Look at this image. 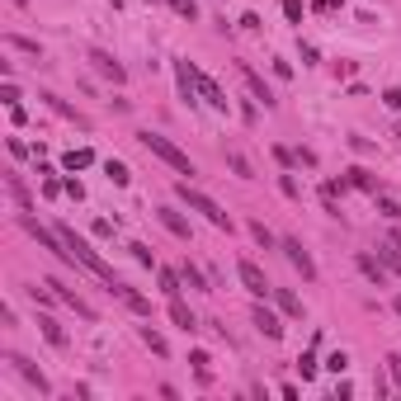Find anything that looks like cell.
<instances>
[{
    "mask_svg": "<svg viewBox=\"0 0 401 401\" xmlns=\"http://www.w3.org/2000/svg\"><path fill=\"white\" fill-rule=\"evenodd\" d=\"M57 232H62V241H66V250L76 255V265H85L90 274H95V279H104L109 288L118 283V279H113V269L104 265V255H100V250H90V241H85V236H76V232H71L66 222H57Z\"/></svg>",
    "mask_w": 401,
    "mask_h": 401,
    "instance_id": "6da1fadb",
    "label": "cell"
},
{
    "mask_svg": "<svg viewBox=\"0 0 401 401\" xmlns=\"http://www.w3.org/2000/svg\"><path fill=\"white\" fill-rule=\"evenodd\" d=\"M137 137H142V147H147V151H151V156H160V160H165V165H170V170H175V175H189V180H194V175H198V170H194V160H189L185 151H180V147H175V142H170V137L151 133V128H147V133H137Z\"/></svg>",
    "mask_w": 401,
    "mask_h": 401,
    "instance_id": "7a4b0ae2",
    "label": "cell"
},
{
    "mask_svg": "<svg viewBox=\"0 0 401 401\" xmlns=\"http://www.w3.org/2000/svg\"><path fill=\"white\" fill-rule=\"evenodd\" d=\"M175 194H180V203H189L194 213H203V217H208V222H213L217 232H232V217L222 213V208H217V203L208 198V194H198V189L189 185V180H180V185H175Z\"/></svg>",
    "mask_w": 401,
    "mask_h": 401,
    "instance_id": "3957f363",
    "label": "cell"
},
{
    "mask_svg": "<svg viewBox=\"0 0 401 401\" xmlns=\"http://www.w3.org/2000/svg\"><path fill=\"white\" fill-rule=\"evenodd\" d=\"M236 274H241V283H245V293H250V297H269V293H274V283L265 279V269L255 265V260H236Z\"/></svg>",
    "mask_w": 401,
    "mask_h": 401,
    "instance_id": "277c9868",
    "label": "cell"
},
{
    "mask_svg": "<svg viewBox=\"0 0 401 401\" xmlns=\"http://www.w3.org/2000/svg\"><path fill=\"white\" fill-rule=\"evenodd\" d=\"M279 250H283V255H288V265H293L297 274H302V279H307V283H312V279H317V265H312V255H307V250H302V241L283 236V241H279Z\"/></svg>",
    "mask_w": 401,
    "mask_h": 401,
    "instance_id": "5b68a950",
    "label": "cell"
},
{
    "mask_svg": "<svg viewBox=\"0 0 401 401\" xmlns=\"http://www.w3.org/2000/svg\"><path fill=\"white\" fill-rule=\"evenodd\" d=\"M175 85H180V100H185L189 109L198 104V71H194L189 62H175Z\"/></svg>",
    "mask_w": 401,
    "mask_h": 401,
    "instance_id": "8992f818",
    "label": "cell"
},
{
    "mask_svg": "<svg viewBox=\"0 0 401 401\" xmlns=\"http://www.w3.org/2000/svg\"><path fill=\"white\" fill-rule=\"evenodd\" d=\"M198 100H203L208 109H217V113H227V95H222V85H217L213 76H203V71H198Z\"/></svg>",
    "mask_w": 401,
    "mask_h": 401,
    "instance_id": "52a82bcc",
    "label": "cell"
},
{
    "mask_svg": "<svg viewBox=\"0 0 401 401\" xmlns=\"http://www.w3.org/2000/svg\"><path fill=\"white\" fill-rule=\"evenodd\" d=\"M109 293H118V302H123L128 312H137V317H151V302H147V297L137 293V288H128V283H113Z\"/></svg>",
    "mask_w": 401,
    "mask_h": 401,
    "instance_id": "ba28073f",
    "label": "cell"
},
{
    "mask_svg": "<svg viewBox=\"0 0 401 401\" xmlns=\"http://www.w3.org/2000/svg\"><path fill=\"white\" fill-rule=\"evenodd\" d=\"M250 321H255V326H260V335H269V340H279V335H283V321L274 317V312H269L265 302H260V307H255V312H250Z\"/></svg>",
    "mask_w": 401,
    "mask_h": 401,
    "instance_id": "9c48e42d",
    "label": "cell"
},
{
    "mask_svg": "<svg viewBox=\"0 0 401 401\" xmlns=\"http://www.w3.org/2000/svg\"><path fill=\"white\" fill-rule=\"evenodd\" d=\"M90 62H95V71H100V76H109L113 85H123V76H128V71H123V66H118V62H113L109 53H100V48L90 53Z\"/></svg>",
    "mask_w": 401,
    "mask_h": 401,
    "instance_id": "30bf717a",
    "label": "cell"
},
{
    "mask_svg": "<svg viewBox=\"0 0 401 401\" xmlns=\"http://www.w3.org/2000/svg\"><path fill=\"white\" fill-rule=\"evenodd\" d=\"M5 359H10V364H15V369H19V373H24L28 382H33V387H38V392H43V397H48V392H53V387H48V377L38 373V369H33V364H28V359H19V354H5Z\"/></svg>",
    "mask_w": 401,
    "mask_h": 401,
    "instance_id": "8fae6325",
    "label": "cell"
},
{
    "mask_svg": "<svg viewBox=\"0 0 401 401\" xmlns=\"http://www.w3.org/2000/svg\"><path fill=\"white\" fill-rule=\"evenodd\" d=\"M170 321H175L180 330H189V335L198 330V321H194V312H189V307H185V302H180V297H170Z\"/></svg>",
    "mask_w": 401,
    "mask_h": 401,
    "instance_id": "7c38bea8",
    "label": "cell"
},
{
    "mask_svg": "<svg viewBox=\"0 0 401 401\" xmlns=\"http://www.w3.org/2000/svg\"><path fill=\"white\" fill-rule=\"evenodd\" d=\"M156 279H160V293L165 297H180V288H185V274L180 269H156Z\"/></svg>",
    "mask_w": 401,
    "mask_h": 401,
    "instance_id": "4fadbf2b",
    "label": "cell"
},
{
    "mask_svg": "<svg viewBox=\"0 0 401 401\" xmlns=\"http://www.w3.org/2000/svg\"><path fill=\"white\" fill-rule=\"evenodd\" d=\"M274 302H279V312H283V317H302V302H297L293 288H274Z\"/></svg>",
    "mask_w": 401,
    "mask_h": 401,
    "instance_id": "5bb4252c",
    "label": "cell"
},
{
    "mask_svg": "<svg viewBox=\"0 0 401 401\" xmlns=\"http://www.w3.org/2000/svg\"><path fill=\"white\" fill-rule=\"evenodd\" d=\"M180 274H185L189 288H198V293H213V283L203 279V269H198V265H189V260H185V265H180Z\"/></svg>",
    "mask_w": 401,
    "mask_h": 401,
    "instance_id": "9a60e30c",
    "label": "cell"
},
{
    "mask_svg": "<svg viewBox=\"0 0 401 401\" xmlns=\"http://www.w3.org/2000/svg\"><path fill=\"white\" fill-rule=\"evenodd\" d=\"M345 180H349L354 189H364V194H377V180L369 175V170H359V165H349V170H345Z\"/></svg>",
    "mask_w": 401,
    "mask_h": 401,
    "instance_id": "2e32d148",
    "label": "cell"
},
{
    "mask_svg": "<svg viewBox=\"0 0 401 401\" xmlns=\"http://www.w3.org/2000/svg\"><path fill=\"white\" fill-rule=\"evenodd\" d=\"M359 269H364V274H369V279H373L377 288H382V279H387V274H382V269H387V265H382V260H373V255H369V250H359Z\"/></svg>",
    "mask_w": 401,
    "mask_h": 401,
    "instance_id": "e0dca14e",
    "label": "cell"
},
{
    "mask_svg": "<svg viewBox=\"0 0 401 401\" xmlns=\"http://www.w3.org/2000/svg\"><path fill=\"white\" fill-rule=\"evenodd\" d=\"M160 222H165V232H175V236H185V241H189V222L175 213V208H160Z\"/></svg>",
    "mask_w": 401,
    "mask_h": 401,
    "instance_id": "ac0fdd59",
    "label": "cell"
},
{
    "mask_svg": "<svg viewBox=\"0 0 401 401\" xmlns=\"http://www.w3.org/2000/svg\"><path fill=\"white\" fill-rule=\"evenodd\" d=\"M245 85H250V95H255V100H260L265 109H274V95H269V85L255 76V71H245Z\"/></svg>",
    "mask_w": 401,
    "mask_h": 401,
    "instance_id": "d6986e66",
    "label": "cell"
},
{
    "mask_svg": "<svg viewBox=\"0 0 401 401\" xmlns=\"http://www.w3.org/2000/svg\"><path fill=\"white\" fill-rule=\"evenodd\" d=\"M62 165H66L71 175H76V170H90V165H95V151H85V147H80V151H66V160H62Z\"/></svg>",
    "mask_w": 401,
    "mask_h": 401,
    "instance_id": "ffe728a7",
    "label": "cell"
},
{
    "mask_svg": "<svg viewBox=\"0 0 401 401\" xmlns=\"http://www.w3.org/2000/svg\"><path fill=\"white\" fill-rule=\"evenodd\" d=\"M377 260L392 269V274H401V245L397 241H392V245H377Z\"/></svg>",
    "mask_w": 401,
    "mask_h": 401,
    "instance_id": "44dd1931",
    "label": "cell"
},
{
    "mask_svg": "<svg viewBox=\"0 0 401 401\" xmlns=\"http://www.w3.org/2000/svg\"><path fill=\"white\" fill-rule=\"evenodd\" d=\"M38 100H43V104H48V109H57L62 118H76L80 128H85V118H80V113H76V109H71V104H66V100H57V95H38Z\"/></svg>",
    "mask_w": 401,
    "mask_h": 401,
    "instance_id": "7402d4cb",
    "label": "cell"
},
{
    "mask_svg": "<svg viewBox=\"0 0 401 401\" xmlns=\"http://www.w3.org/2000/svg\"><path fill=\"white\" fill-rule=\"evenodd\" d=\"M38 326H43V335H48V345H57V349L66 345V330H62V326H57L53 317H43V321H38Z\"/></svg>",
    "mask_w": 401,
    "mask_h": 401,
    "instance_id": "603a6c76",
    "label": "cell"
},
{
    "mask_svg": "<svg viewBox=\"0 0 401 401\" xmlns=\"http://www.w3.org/2000/svg\"><path fill=\"white\" fill-rule=\"evenodd\" d=\"M5 43H10V48H15V53H28V57H43V48H38V43H33V38H19V33H10V38H5Z\"/></svg>",
    "mask_w": 401,
    "mask_h": 401,
    "instance_id": "cb8c5ba5",
    "label": "cell"
},
{
    "mask_svg": "<svg viewBox=\"0 0 401 401\" xmlns=\"http://www.w3.org/2000/svg\"><path fill=\"white\" fill-rule=\"evenodd\" d=\"M142 340H147V349H151V354H165V335H160V330H151V326H142Z\"/></svg>",
    "mask_w": 401,
    "mask_h": 401,
    "instance_id": "d4e9b609",
    "label": "cell"
},
{
    "mask_svg": "<svg viewBox=\"0 0 401 401\" xmlns=\"http://www.w3.org/2000/svg\"><path fill=\"white\" fill-rule=\"evenodd\" d=\"M104 170H109V180H113V185H128V180H133V170H128L123 160H109Z\"/></svg>",
    "mask_w": 401,
    "mask_h": 401,
    "instance_id": "484cf974",
    "label": "cell"
},
{
    "mask_svg": "<svg viewBox=\"0 0 401 401\" xmlns=\"http://www.w3.org/2000/svg\"><path fill=\"white\" fill-rule=\"evenodd\" d=\"M170 10H175L180 19H189V24L198 19V5H194V0H170Z\"/></svg>",
    "mask_w": 401,
    "mask_h": 401,
    "instance_id": "4316f807",
    "label": "cell"
},
{
    "mask_svg": "<svg viewBox=\"0 0 401 401\" xmlns=\"http://www.w3.org/2000/svg\"><path fill=\"white\" fill-rule=\"evenodd\" d=\"M227 165H232V170H236L241 180H255V170H250V160H245V156H236V151H232V156H227Z\"/></svg>",
    "mask_w": 401,
    "mask_h": 401,
    "instance_id": "83f0119b",
    "label": "cell"
},
{
    "mask_svg": "<svg viewBox=\"0 0 401 401\" xmlns=\"http://www.w3.org/2000/svg\"><path fill=\"white\" fill-rule=\"evenodd\" d=\"M373 198H377V213H382V217H401V203H397V198H387V194H373Z\"/></svg>",
    "mask_w": 401,
    "mask_h": 401,
    "instance_id": "f1b7e54d",
    "label": "cell"
},
{
    "mask_svg": "<svg viewBox=\"0 0 401 401\" xmlns=\"http://www.w3.org/2000/svg\"><path fill=\"white\" fill-rule=\"evenodd\" d=\"M326 369H330V373H345V369H349V354H345V349H335V354L326 359Z\"/></svg>",
    "mask_w": 401,
    "mask_h": 401,
    "instance_id": "f546056e",
    "label": "cell"
},
{
    "mask_svg": "<svg viewBox=\"0 0 401 401\" xmlns=\"http://www.w3.org/2000/svg\"><path fill=\"white\" fill-rule=\"evenodd\" d=\"M317 369H321V364H317V354H312V349H307V354H302V359H297V373H302V377H312V373H317Z\"/></svg>",
    "mask_w": 401,
    "mask_h": 401,
    "instance_id": "4dcf8cb0",
    "label": "cell"
},
{
    "mask_svg": "<svg viewBox=\"0 0 401 401\" xmlns=\"http://www.w3.org/2000/svg\"><path fill=\"white\" fill-rule=\"evenodd\" d=\"M128 250H133V260H137V265H156V255H151V250H147V245H142V241H133V245H128Z\"/></svg>",
    "mask_w": 401,
    "mask_h": 401,
    "instance_id": "1f68e13d",
    "label": "cell"
},
{
    "mask_svg": "<svg viewBox=\"0 0 401 401\" xmlns=\"http://www.w3.org/2000/svg\"><path fill=\"white\" fill-rule=\"evenodd\" d=\"M250 236L260 241V245H265V250H269V245H274V236H269V227H265V222H250Z\"/></svg>",
    "mask_w": 401,
    "mask_h": 401,
    "instance_id": "d6a6232c",
    "label": "cell"
},
{
    "mask_svg": "<svg viewBox=\"0 0 401 401\" xmlns=\"http://www.w3.org/2000/svg\"><path fill=\"white\" fill-rule=\"evenodd\" d=\"M189 364H194V369H198V377L208 382V354H203V349H194V354H189Z\"/></svg>",
    "mask_w": 401,
    "mask_h": 401,
    "instance_id": "836d02e7",
    "label": "cell"
},
{
    "mask_svg": "<svg viewBox=\"0 0 401 401\" xmlns=\"http://www.w3.org/2000/svg\"><path fill=\"white\" fill-rule=\"evenodd\" d=\"M283 15H288L293 24H302V0H283Z\"/></svg>",
    "mask_w": 401,
    "mask_h": 401,
    "instance_id": "e575fe53",
    "label": "cell"
},
{
    "mask_svg": "<svg viewBox=\"0 0 401 401\" xmlns=\"http://www.w3.org/2000/svg\"><path fill=\"white\" fill-rule=\"evenodd\" d=\"M387 369H392V382H397V392H401V354H387Z\"/></svg>",
    "mask_w": 401,
    "mask_h": 401,
    "instance_id": "d590c367",
    "label": "cell"
},
{
    "mask_svg": "<svg viewBox=\"0 0 401 401\" xmlns=\"http://www.w3.org/2000/svg\"><path fill=\"white\" fill-rule=\"evenodd\" d=\"M241 28H245V33H260V28H265V24H260V15H255V10H250V15H245V19H241Z\"/></svg>",
    "mask_w": 401,
    "mask_h": 401,
    "instance_id": "8d00e7d4",
    "label": "cell"
},
{
    "mask_svg": "<svg viewBox=\"0 0 401 401\" xmlns=\"http://www.w3.org/2000/svg\"><path fill=\"white\" fill-rule=\"evenodd\" d=\"M0 100H5V104H19V90H15V80H5V90H0Z\"/></svg>",
    "mask_w": 401,
    "mask_h": 401,
    "instance_id": "74e56055",
    "label": "cell"
},
{
    "mask_svg": "<svg viewBox=\"0 0 401 401\" xmlns=\"http://www.w3.org/2000/svg\"><path fill=\"white\" fill-rule=\"evenodd\" d=\"M279 189H283L288 198H297V180H293V175H283V180H279Z\"/></svg>",
    "mask_w": 401,
    "mask_h": 401,
    "instance_id": "f35d334b",
    "label": "cell"
},
{
    "mask_svg": "<svg viewBox=\"0 0 401 401\" xmlns=\"http://www.w3.org/2000/svg\"><path fill=\"white\" fill-rule=\"evenodd\" d=\"M382 104H387V109H401V90H387V95H382Z\"/></svg>",
    "mask_w": 401,
    "mask_h": 401,
    "instance_id": "ab89813d",
    "label": "cell"
},
{
    "mask_svg": "<svg viewBox=\"0 0 401 401\" xmlns=\"http://www.w3.org/2000/svg\"><path fill=\"white\" fill-rule=\"evenodd\" d=\"M392 307H397V317H401V293H397V302H392Z\"/></svg>",
    "mask_w": 401,
    "mask_h": 401,
    "instance_id": "60d3db41",
    "label": "cell"
},
{
    "mask_svg": "<svg viewBox=\"0 0 401 401\" xmlns=\"http://www.w3.org/2000/svg\"><path fill=\"white\" fill-rule=\"evenodd\" d=\"M397 137H401V128H397Z\"/></svg>",
    "mask_w": 401,
    "mask_h": 401,
    "instance_id": "b9f144b4",
    "label": "cell"
}]
</instances>
